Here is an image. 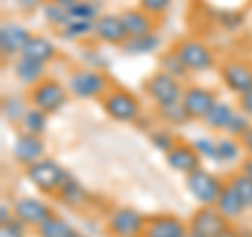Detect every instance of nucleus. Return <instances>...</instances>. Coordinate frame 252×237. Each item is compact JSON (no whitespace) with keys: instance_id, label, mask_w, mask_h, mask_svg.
<instances>
[{"instance_id":"obj_1","label":"nucleus","mask_w":252,"mask_h":237,"mask_svg":"<svg viewBox=\"0 0 252 237\" xmlns=\"http://www.w3.org/2000/svg\"><path fill=\"white\" fill-rule=\"evenodd\" d=\"M26 177L38 191H42L46 195H57L63 183L69 178V172L59 162L51 160V157H42L40 162L28 166Z\"/></svg>"},{"instance_id":"obj_2","label":"nucleus","mask_w":252,"mask_h":237,"mask_svg":"<svg viewBox=\"0 0 252 237\" xmlns=\"http://www.w3.org/2000/svg\"><path fill=\"white\" fill-rule=\"evenodd\" d=\"M143 86H145L147 97L152 99L158 107L179 103V101L183 99V90H185L183 86H181V80L172 78L166 72H162V69H158V72L149 76L143 82Z\"/></svg>"},{"instance_id":"obj_3","label":"nucleus","mask_w":252,"mask_h":237,"mask_svg":"<svg viewBox=\"0 0 252 237\" xmlns=\"http://www.w3.org/2000/svg\"><path fill=\"white\" fill-rule=\"evenodd\" d=\"M28 101L32 103V107H36V109H40V112H44L46 116H51V114H57L59 109L65 105L67 92L61 82L53 80V78H44L42 82L32 86Z\"/></svg>"},{"instance_id":"obj_4","label":"nucleus","mask_w":252,"mask_h":237,"mask_svg":"<svg viewBox=\"0 0 252 237\" xmlns=\"http://www.w3.org/2000/svg\"><path fill=\"white\" fill-rule=\"evenodd\" d=\"M67 89L80 99H99V97L103 99L112 86H109V80L99 69L89 67V69H78V72L69 74Z\"/></svg>"},{"instance_id":"obj_5","label":"nucleus","mask_w":252,"mask_h":237,"mask_svg":"<svg viewBox=\"0 0 252 237\" xmlns=\"http://www.w3.org/2000/svg\"><path fill=\"white\" fill-rule=\"evenodd\" d=\"M185 185H187V191L193 195V200H198L202 206H215L220 191L225 189L223 180L204 168H198L191 175H187Z\"/></svg>"},{"instance_id":"obj_6","label":"nucleus","mask_w":252,"mask_h":237,"mask_svg":"<svg viewBox=\"0 0 252 237\" xmlns=\"http://www.w3.org/2000/svg\"><path fill=\"white\" fill-rule=\"evenodd\" d=\"M147 218L139 210L120 206L107 216V231L112 237H143Z\"/></svg>"},{"instance_id":"obj_7","label":"nucleus","mask_w":252,"mask_h":237,"mask_svg":"<svg viewBox=\"0 0 252 237\" xmlns=\"http://www.w3.org/2000/svg\"><path fill=\"white\" fill-rule=\"evenodd\" d=\"M103 109L116 122H135L141 114V105L137 97L124 89H109L107 94L101 99Z\"/></svg>"},{"instance_id":"obj_8","label":"nucleus","mask_w":252,"mask_h":237,"mask_svg":"<svg viewBox=\"0 0 252 237\" xmlns=\"http://www.w3.org/2000/svg\"><path fill=\"white\" fill-rule=\"evenodd\" d=\"M177 57L183 61V65L187 67V72H206L215 65V55L204 42L195 40V38H185L175 44Z\"/></svg>"},{"instance_id":"obj_9","label":"nucleus","mask_w":252,"mask_h":237,"mask_svg":"<svg viewBox=\"0 0 252 237\" xmlns=\"http://www.w3.org/2000/svg\"><path fill=\"white\" fill-rule=\"evenodd\" d=\"M189 231L200 233L204 237H217L219 233H223L227 227H229V220H227L215 206H200L198 210L189 218Z\"/></svg>"},{"instance_id":"obj_10","label":"nucleus","mask_w":252,"mask_h":237,"mask_svg":"<svg viewBox=\"0 0 252 237\" xmlns=\"http://www.w3.org/2000/svg\"><path fill=\"white\" fill-rule=\"evenodd\" d=\"M55 212L51 206L38 197H19L13 204V216L15 220H19L23 227H40L49 216H53Z\"/></svg>"},{"instance_id":"obj_11","label":"nucleus","mask_w":252,"mask_h":237,"mask_svg":"<svg viewBox=\"0 0 252 237\" xmlns=\"http://www.w3.org/2000/svg\"><path fill=\"white\" fill-rule=\"evenodd\" d=\"M220 78L227 89L238 97L252 90V63L246 61H227L220 65Z\"/></svg>"},{"instance_id":"obj_12","label":"nucleus","mask_w":252,"mask_h":237,"mask_svg":"<svg viewBox=\"0 0 252 237\" xmlns=\"http://www.w3.org/2000/svg\"><path fill=\"white\" fill-rule=\"evenodd\" d=\"M181 103L183 107L187 109V114L191 120H204V116H206L212 105L217 103V94L204 89V86H187L183 90V99H181Z\"/></svg>"},{"instance_id":"obj_13","label":"nucleus","mask_w":252,"mask_h":237,"mask_svg":"<svg viewBox=\"0 0 252 237\" xmlns=\"http://www.w3.org/2000/svg\"><path fill=\"white\" fill-rule=\"evenodd\" d=\"M44 151H46V145L42 137H36V134H30V132L19 134L13 143V160L21 166H26V168L40 162L44 157Z\"/></svg>"},{"instance_id":"obj_14","label":"nucleus","mask_w":252,"mask_h":237,"mask_svg":"<svg viewBox=\"0 0 252 237\" xmlns=\"http://www.w3.org/2000/svg\"><path fill=\"white\" fill-rule=\"evenodd\" d=\"M187 233H189V227L179 216L158 214L147 218L143 237H185Z\"/></svg>"},{"instance_id":"obj_15","label":"nucleus","mask_w":252,"mask_h":237,"mask_svg":"<svg viewBox=\"0 0 252 237\" xmlns=\"http://www.w3.org/2000/svg\"><path fill=\"white\" fill-rule=\"evenodd\" d=\"M94 36L97 40L105 42V44H118L122 46L126 40H128V34H126V28H124V21L120 15H101L94 23Z\"/></svg>"},{"instance_id":"obj_16","label":"nucleus","mask_w":252,"mask_h":237,"mask_svg":"<svg viewBox=\"0 0 252 237\" xmlns=\"http://www.w3.org/2000/svg\"><path fill=\"white\" fill-rule=\"evenodd\" d=\"M200 160H202V157L193 149V145L181 143V141L166 153L168 168L175 170V172H181V175H185V177L200 168Z\"/></svg>"},{"instance_id":"obj_17","label":"nucleus","mask_w":252,"mask_h":237,"mask_svg":"<svg viewBox=\"0 0 252 237\" xmlns=\"http://www.w3.org/2000/svg\"><path fill=\"white\" fill-rule=\"evenodd\" d=\"M30 38L32 34L19 23H4L0 28V51H2V57L21 55V51L30 42Z\"/></svg>"},{"instance_id":"obj_18","label":"nucleus","mask_w":252,"mask_h":237,"mask_svg":"<svg viewBox=\"0 0 252 237\" xmlns=\"http://www.w3.org/2000/svg\"><path fill=\"white\" fill-rule=\"evenodd\" d=\"M19 57L46 65L49 61H53L55 57H57V49H55V44L49 40V38H44V36H32L30 42L26 44V49L21 51Z\"/></svg>"},{"instance_id":"obj_19","label":"nucleus","mask_w":252,"mask_h":237,"mask_svg":"<svg viewBox=\"0 0 252 237\" xmlns=\"http://www.w3.org/2000/svg\"><path fill=\"white\" fill-rule=\"evenodd\" d=\"M120 17L124 21V28H126V34H128V38L145 36V34H152V31H154V19H152V15H147L143 9L124 11Z\"/></svg>"},{"instance_id":"obj_20","label":"nucleus","mask_w":252,"mask_h":237,"mask_svg":"<svg viewBox=\"0 0 252 237\" xmlns=\"http://www.w3.org/2000/svg\"><path fill=\"white\" fill-rule=\"evenodd\" d=\"M59 200L65 204L67 208H84L86 204H89L91 200V193L86 191V187L80 183V180H76L72 175H69V178L63 183V187L59 189V193H57Z\"/></svg>"},{"instance_id":"obj_21","label":"nucleus","mask_w":252,"mask_h":237,"mask_svg":"<svg viewBox=\"0 0 252 237\" xmlns=\"http://www.w3.org/2000/svg\"><path fill=\"white\" fill-rule=\"evenodd\" d=\"M215 208H217L227 220H235V218H240L244 212H246V206L242 204V200L238 197V193H235L227 183H225V189H223V191H220V195H219Z\"/></svg>"},{"instance_id":"obj_22","label":"nucleus","mask_w":252,"mask_h":237,"mask_svg":"<svg viewBox=\"0 0 252 237\" xmlns=\"http://www.w3.org/2000/svg\"><path fill=\"white\" fill-rule=\"evenodd\" d=\"M13 72H15V76L19 78V82L30 84V86H36L38 82H42V80H44L46 65L19 57L17 61L13 63Z\"/></svg>"},{"instance_id":"obj_23","label":"nucleus","mask_w":252,"mask_h":237,"mask_svg":"<svg viewBox=\"0 0 252 237\" xmlns=\"http://www.w3.org/2000/svg\"><path fill=\"white\" fill-rule=\"evenodd\" d=\"M242 153H244V147L240 139H235V137L217 139V164L231 166L238 160H242Z\"/></svg>"},{"instance_id":"obj_24","label":"nucleus","mask_w":252,"mask_h":237,"mask_svg":"<svg viewBox=\"0 0 252 237\" xmlns=\"http://www.w3.org/2000/svg\"><path fill=\"white\" fill-rule=\"evenodd\" d=\"M233 114H235V109L229 103H225V101H217V103L212 105L210 112L204 116V124H206L210 130H227V126H229Z\"/></svg>"},{"instance_id":"obj_25","label":"nucleus","mask_w":252,"mask_h":237,"mask_svg":"<svg viewBox=\"0 0 252 237\" xmlns=\"http://www.w3.org/2000/svg\"><path fill=\"white\" fill-rule=\"evenodd\" d=\"M158 46H160V38H158L152 31V34H145V36L128 38V40H126L120 49L126 55H147V53H154Z\"/></svg>"},{"instance_id":"obj_26","label":"nucleus","mask_w":252,"mask_h":237,"mask_svg":"<svg viewBox=\"0 0 252 237\" xmlns=\"http://www.w3.org/2000/svg\"><path fill=\"white\" fill-rule=\"evenodd\" d=\"M72 231H74V227L59 214L49 216L40 227L36 229L38 237H67Z\"/></svg>"},{"instance_id":"obj_27","label":"nucleus","mask_w":252,"mask_h":237,"mask_svg":"<svg viewBox=\"0 0 252 237\" xmlns=\"http://www.w3.org/2000/svg\"><path fill=\"white\" fill-rule=\"evenodd\" d=\"M227 185H229L238 197L242 200V204L246 206V210H252V178H248L244 172H233L227 180Z\"/></svg>"},{"instance_id":"obj_28","label":"nucleus","mask_w":252,"mask_h":237,"mask_svg":"<svg viewBox=\"0 0 252 237\" xmlns=\"http://www.w3.org/2000/svg\"><path fill=\"white\" fill-rule=\"evenodd\" d=\"M44 112H40V109L36 107H30L26 116H23L21 120V126H23V132H30V134H36V137H42V134L46 132V124H49V120H46Z\"/></svg>"},{"instance_id":"obj_29","label":"nucleus","mask_w":252,"mask_h":237,"mask_svg":"<svg viewBox=\"0 0 252 237\" xmlns=\"http://www.w3.org/2000/svg\"><path fill=\"white\" fill-rule=\"evenodd\" d=\"M101 6L94 0H78V2L69 9V19H78V21H97L101 15Z\"/></svg>"},{"instance_id":"obj_30","label":"nucleus","mask_w":252,"mask_h":237,"mask_svg":"<svg viewBox=\"0 0 252 237\" xmlns=\"http://www.w3.org/2000/svg\"><path fill=\"white\" fill-rule=\"evenodd\" d=\"M26 112H28L26 101L19 99V97H6L2 101V116H4L6 122H11V124L21 122Z\"/></svg>"},{"instance_id":"obj_31","label":"nucleus","mask_w":252,"mask_h":237,"mask_svg":"<svg viewBox=\"0 0 252 237\" xmlns=\"http://www.w3.org/2000/svg\"><path fill=\"white\" fill-rule=\"evenodd\" d=\"M160 69L162 72H166V74H170L172 78H177V80H181V78H185L189 74L187 67L183 65V61L177 57L175 51H168V53H164L160 57Z\"/></svg>"},{"instance_id":"obj_32","label":"nucleus","mask_w":252,"mask_h":237,"mask_svg":"<svg viewBox=\"0 0 252 237\" xmlns=\"http://www.w3.org/2000/svg\"><path fill=\"white\" fill-rule=\"evenodd\" d=\"M94 23L97 21H78V19H69V23L61 30V36L65 40H78V38L89 36L91 31H94Z\"/></svg>"},{"instance_id":"obj_33","label":"nucleus","mask_w":252,"mask_h":237,"mask_svg":"<svg viewBox=\"0 0 252 237\" xmlns=\"http://www.w3.org/2000/svg\"><path fill=\"white\" fill-rule=\"evenodd\" d=\"M158 112H160V116L166 120L168 124H172V126H183V124H187L191 118H189V114H187V109L183 107V103H172V105H166V107H158Z\"/></svg>"},{"instance_id":"obj_34","label":"nucleus","mask_w":252,"mask_h":237,"mask_svg":"<svg viewBox=\"0 0 252 237\" xmlns=\"http://www.w3.org/2000/svg\"><path fill=\"white\" fill-rule=\"evenodd\" d=\"M44 17L51 26L63 30L69 23V11L63 9V6H59V4H55V2H46L44 4Z\"/></svg>"},{"instance_id":"obj_35","label":"nucleus","mask_w":252,"mask_h":237,"mask_svg":"<svg viewBox=\"0 0 252 237\" xmlns=\"http://www.w3.org/2000/svg\"><path fill=\"white\" fill-rule=\"evenodd\" d=\"M252 118L250 116H246L240 109H235V114H233V118H231V122H229V126H227V134L229 137H235V139H242L244 134H246L250 128H252Z\"/></svg>"},{"instance_id":"obj_36","label":"nucleus","mask_w":252,"mask_h":237,"mask_svg":"<svg viewBox=\"0 0 252 237\" xmlns=\"http://www.w3.org/2000/svg\"><path fill=\"white\" fill-rule=\"evenodd\" d=\"M149 141H152V145H154L156 149H160L162 153H168L170 149L179 143V141L172 137L168 130H154L152 134H149Z\"/></svg>"},{"instance_id":"obj_37","label":"nucleus","mask_w":252,"mask_h":237,"mask_svg":"<svg viewBox=\"0 0 252 237\" xmlns=\"http://www.w3.org/2000/svg\"><path fill=\"white\" fill-rule=\"evenodd\" d=\"M193 149L198 151L200 157H206L210 162H217V141L210 137H198L193 141Z\"/></svg>"},{"instance_id":"obj_38","label":"nucleus","mask_w":252,"mask_h":237,"mask_svg":"<svg viewBox=\"0 0 252 237\" xmlns=\"http://www.w3.org/2000/svg\"><path fill=\"white\" fill-rule=\"evenodd\" d=\"M172 0H141V9L147 15H162L170 6Z\"/></svg>"},{"instance_id":"obj_39","label":"nucleus","mask_w":252,"mask_h":237,"mask_svg":"<svg viewBox=\"0 0 252 237\" xmlns=\"http://www.w3.org/2000/svg\"><path fill=\"white\" fill-rule=\"evenodd\" d=\"M0 237H26V227L19 220H11L9 225H0Z\"/></svg>"},{"instance_id":"obj_40","label":"nucleus","mask_w":252,"mask_h":237,"mask_svg":"<svg viewBox=\"0 0 252 237\" xmlns=\"http://www.w3.org/2000/svg\"><path fill=\"white\" fill-rule=\"evenodd\" d=\"M240 109H242V112L246 114V116L252 118V90L240 97Z\"/></svg>"},{"instance_id":"obj_41","label":"nucleus","mask_w":252,"mask_h":237,"mask_svg":"<svg viewBox=\"0 0 252 237\" xmlns=\"http://www.w3.org/2000/svg\"><path fill=\"white\" fill-rule=\"evenodd\" d=\"M240 172H244L248 178H252V155H248V157H244V160H242Z\"/></svg>"},{"instance_id":"obj_42","label":"nucleus","mask_w":252,"mask_h":237,"mask_svg":"<svg viewBox=\"0 0 252 237\" xmlns=\"http://www.w3.org/2000/svg\"><path fill=\"white\" fill-rule=\"evenodd\" d=\"M11 220H15V216L9 212V208H6V204H2V206H0V225H9Z\"/></svg>"},{"instance_id":"obj_43","label":"nucleus","mask_w":252,"mask_h":237,"mask_svg":"<svg viewBox=\"0 0 252 237\" xmlns=\"http://www.w3.org/2000/svg\"><path fill=\"white\" fill-rule=\"evenodd\" d=\"M242 141V147H244V151H246L248 155H252V128L244 134V137L240 139Z\"/></svg>"},{"instance_id":"obj_44","label":"nucleus","mask_w":252,"mask_h":237,"mask_svg":"<svg viewBox=\"0 0 252 237\" xmlns=\"http://www.w3.org/2000/svg\"><path fill=\"white\" fill-rule=\"evenodd\" d=\"M21 9H26V11H32V9H36V6H40L42 0H17Z\"/></svg>"},{"instance_id":"obj_45","label":"nucleus","mask_w":252,"mask_h":237,"mask_svg":"<svg viewBox=\"0 0 252 237\" xmlns=\"http://www.w3.org/2000/svg\"><path fill=\"white\" fill-rule=\"evenodd\" d=\"M217 237H242V235H240L238 231H233V229H231V227H227V229H225V231H223V233H219Z\"/></svg>"},{"instance_id":"obj_46","label":"nucleus","mask_w":252,"mask_h":237,"mask_svg":"<svg viewBox=\"0 0 252 237\" xmlns=\"http://www.w3.org/2000/svg\"><path fill=\"white\" fill-rule=\"evenodd\" d=\"M67 237H86V235H84V233H80V231H76V229H74V231L69 233Z\"/></svg>"},{"instance_id":"obj_47","label":"nucleus","mask_w":252,"mask_h":237,"mask_svg":"<svg viewBox=\"0 0 252 237\" xmlns=\"http://www.w3.org/2000/svg\"><path fill=\"white\" fill-rule=\"evenodd\" d=\"M185 237H204V235H200V233H193V231H189Z\"/></svg>"}]
</instances>
